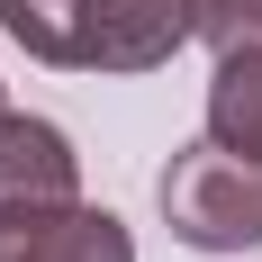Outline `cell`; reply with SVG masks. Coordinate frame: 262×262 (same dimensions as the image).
I'll return each mask as SVG.
<instances>
[{
  "mask_svg": "<svg viewBox=\"0 0 262 262\" xmlns=\"http://www.w3.org/2000/svg\"><path fill=\"white\" fill-rule=\"evenodd\" d=\"M154 199H163V226L190 253H244V244H262V154H235V145L199 136V145H181L163 163Z\"/></svg>",
  "mask_w": 262,
  "mask_h": 262,
  "instance_id": "6da1fadb",
  "label": "cell"
},
{
  "mask_svg": "<svg viewBox=\"0 0 262 262\" xmlns=\"http://www.w3.org/2000/svg\"><path fill=\"white\" fill-rule=\"evenodd\" d=\"M190 36V0H81V73H163Z\"/></svg>",
  "mask_w": 262,
  "mask_h": 262,
  "instance_id": "7a4b0ae2",
  "label": "cell"
},
{
  "mask_svg": "<svg viewBox=\"0 0 262 262\" xmlns=\"http://www.w3.org/2000/svg\"><path fill=\"white\" fill-rule=\"evenodd\" d=\"M81 199V154L54 118H27V108H0V217L27 208H63Z\"/></svg>",
  "mask_w": 262,
  "mask_h": 262,
  "instance_id": "3957f363",
  "label": "cell"
},
{
  "mask_svg": "<svg viewBox=\"0 0 262 262\" xmlns=\"http://www.w3.org/2000/svg\"><path fill=\"white\" fill-rule=\"evenodd\" d=\"M0 262H136V235L118 226L108 208H27V217H0Z\"/></svg>",
  "mask_w": 262,
  "mask_h": 262,
  "instance_id": "277c9868",
  "label": "cell"
},
{
  "mask_svg": "<svg viewBox=\"0 0 262 262\" xmlns=\"http://www.w3.org/2000/svg\"><path fill=\"white\" fill-rule=\"evenodd\" d=\"M208 136L235 145V154H262V46L217 54V73H208Z\"/></svg>",
  "mask_w": 262,
  "mask_h": 262,
  "instance_id": "5b68a950",
  "label": "cell"
},
{
  "mask_svg": "<svg viewBox=\"0 0 262 262\" xmlns=\"http://www.w3.org/2000/svg\"><path fill=\"white\" fill-rule=\"evenodd\" d=\"M0 27H9V46L36 54V63L81 73V0H0Z\"/></svg>",
  "mask_w": 262,
  "mask_h": 262,
  "instance_id": "8992f818",
  "label": "cell"
},
{
  "mask_svg": "<svg viewBox=\"0 0 262 262\" xmlns=\"http://www.w3.org/2000/svg\"><path fill=\"white\" fill-rule=\"evenodd\" d=\"M190 27H199V36H208L217 54L262 46V0H190Z\"/></svg>",
  "mask_w": 262,
  "mask_h": 262,
  "instance_id": "52a82bcc",
  "label": "cell"
},
{
  "mask_svg": "<svg viewBox=\"0 0 262 262\" xmlns=\"http://www.w3.org/2000/svg\"><path fill=\"white\" fill-rule=\"evenodd\" d=\"M0 108H9V100H0Z\"/></svg>",
  "mask_w": 262,
  "mask_h": 262,
  "instance_id": "ba28073f",
  "label": "cell"
}]
</instances>
